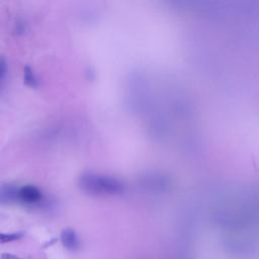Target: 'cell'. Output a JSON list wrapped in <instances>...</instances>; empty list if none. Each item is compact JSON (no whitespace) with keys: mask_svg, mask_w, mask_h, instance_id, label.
<instances>
[{"mask_svg":"<svg viewBox=\"0 0 259 259\" xmlns=\"http://www.w3.org/2000/svg\"><path fill=\"white\" fill-rule=\"evenodd\" d=\"M78 183L83 191L92 195H118L124 191L122 181L99 173H84L79 177Z\"/></svg>","mask_w":259,"mask_h":259,"instance_id":"1","label":"cell"},{"mask_svg":"<svg viewBox=\"0 0 259 259\" xmlns=\"http://www.w3.org/2000/svg\"><path fill=\"white\" fill-rule=\"evenodd\" d=\"M16 197L23 203L34 204L40 201V199L42 198V193L36 186L27 184L20 187L16 191Z\"/></svg>","mask_w":259,"mask_h":259,"instance_id":"2","label":"cell"},{"mask_svg":"<svg viewBox=\"0 0 259 259\" xmlns=\"http://www.w3.org/2000/svg\"><path fill=\"white\" fill-rule=\"evenodd\" d=\"M61 242L63 246L71 251H76L80 248V240L76 232L72 229H66L61 234Z\"/></svg>","mask_w":259,"mask_h":259,"instance_id":"3","label":"cell"},{"mask_svg":"<svg viewBox=\"0 0 259 259\" xmlns=\"http://www.w3.org/2000/svg\"><path fill=\"white\" fill-rule=\"evenodd\" d=\"M22 234L21 233H9V234H4L2 233L0 235V242L1 243H6V242H13L16 240L21 239Z\"/></svg>","mask_w":259,"mask_h":259,"instance_id":"4","label":"cell"},{"mask_svg":"<svg viewBox=\"0 0 259 259\" xmlns=\"http://www.w3.org/2000/svg\"><path fill=\"white\" fill-rule=\"evenodd\" d=\"M0 259H21V258L15 256V255H12V254H2Z\"/></svg>","mask_w":259,"mask_h":259,"instance_id":"5","label":"cell"}]
</instances>
